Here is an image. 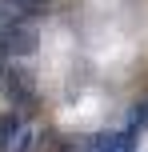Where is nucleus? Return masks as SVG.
<instances>
[{"instance_id":"nucleus-1","label":"nucleus","mask_w":148,"mask_h":152,"mask_svg":"<svg viewBox=\"0 0 148 152\" xmlns=\"http://www.w3.org/2000/svg\"><path fill=\"white\" fill-rule=\"evenodd\" d=\"M0 92H4L16 108H24V112L36 108V76L28 68H20V64H4V68H0Z\"/></svg>"},{"instance_id":"nucleus-2","label":"nucleus","mask_w":148,"mask_h":152,"mask_svg":"<svg viewBox=\"0 0 148 152\" xmlns=\"http://www.w3.org/2000/svg\"><path fill=\"white\" fill-rule=\"evenodd\" d=\"M84 152H136V128H120V132H96L84 144Z\"/></svg>"},{"instance_id":"nucleus-3","label":"nucleus","mask_w":148,"mask_h":152,"mask_svg":"<svg viewBox=\"0 0 148 152\" xmlns=\"http://www.w3.org/2000/svg\"><path fill=\"white\" fill-rule=\"evenodd\" d=\"M4 52H8V56H28V52H36V28H32V24H12V28L4 32Z\"/></svg>"},{"instance_id":"nucleus-4","label":"nucleus","mask_w":148,"mask_h":152,"mask_svg":"<svg viewBox=\"0 0 148 152\" xmlns=\"http://www.w3.org/2000/svg\"><path fill=\"white\" fill-rule=\"evenodd\" d=\"M12 8H20V12H28V16H36V12H44V4L48 0H8Z\"/></svg>"},{"instance_id":"nucleus-5","label":"nucleus","mask_w":148,"mask_h":152,"mask_svg":"<svg viewBox=\"0 0 148 152\" xmlns=\"http://www.w3.org/2000/svg\"><path fill=\"white\" fill-rule=\"evenodd\" d=\"M132 128H148V100H140L132 108Z\"/></svg>"}]
</instances>
